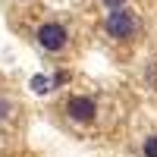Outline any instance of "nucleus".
<instances>
[{"label": "nucleus", "mask_w": 157, "mask_h": 157, "mask_svg": "<svg viewBox=\"0 0 157 157\" xmlns=\"http://www.w3.org/2000/svg\"><path fill=\"white\" fill-rule=\"evenodd\" d=\"M35 41H38L41 50H47V54H63V50L69 47V32H66V25H60V22H41L38 32H35Z\"/></svg>", "instance_id": "nucleus-1"}, {"label": "nucleus", "mask_w": 157, "mask_h": 157, "mask_svg": "<svg viewBox=\"0 0 157 157\" xmlns=\"http://www.w3.org/2000/svg\"><path fill=\"white\" fill-rule=\"evenodd\" d=\"M138 29V19H135V13L132 10H110L107 13V19H104V32H107L113 41H129V38L135 35Z\"/></svg>", "instance_id": "nucleus-2"}, {"label": "nucleus", "mask_w": 157, "mask_h": 157, "mask_svg": "<svg viewBox=\"0 0 157 157\" xmlns=\"http://www.w3.org/2000/svg\"><path fill=\"white\" fill-rule=\"evenodd\" d=\"M66 116H69L72 123H78V126H91V123L98 120V104H94V98L72 94L66 101Z\"/></svg>", "instance_id": "nucleus-3"}, {"label": "nucleus", "mask_w": 157, "mask_h": 157, "mask_svg": "<svg viewBox=\"0 0 157 157\" xmlns=\"http://www.w3.org/2000/svg\"><path fill=\"white\" fill-rule=\"evenodd\" d=\"M29 88L35 91V94H47L54 85H50V78H47V75H32V78H29Z\"/></svg>", "instance_id": "nucleus-4"}, {"label": "nucleus", "mask_w": 157, "mask_h": 157, "mask_svg": "<svg viewBox=\"0 0 157 157\" xmlns=\"http://www.w3.org/2000/svg\"><path fill=\"white\" fill-rule=\"evenodd\" d=\"M141 154L145 157H157V135H148L141 141Z\"/></svg>", "instance_id": "nucleus-5"}, {"label": "nucleus", "mask_w": 157, "mask_h": 157, "mask_svg": "<svg viewBox=\"0 0 157 157\" xmlns=\"http://www.w3.org/2000/svg\"><path fill=\"white\" fill-rule=\"evenodd\" d=\"M10 113H13V101L10 98H0V123L10 120Z\"/></svg>", "instance_id": "nucleus-6"}, {"label": "nucleus", "mask_w": 157, "mask_h": 157, "mask_svg": "<svg viewBox=\"0 0 157 157\" xmlns=\"http://www.w3.org/2000/svg\"><path fill=\"white\" fill-rule=\"evenodd\" d=\"M101 3L107 6V10H123V6H126V0H101Z\"/></svg>", "instance_id": "nucleus-7"}]
</instances>
